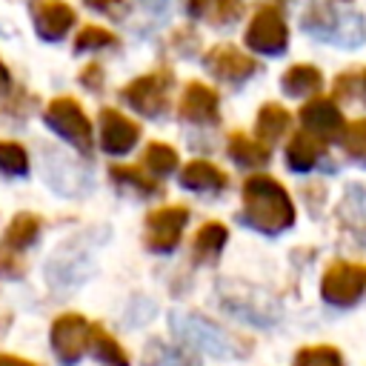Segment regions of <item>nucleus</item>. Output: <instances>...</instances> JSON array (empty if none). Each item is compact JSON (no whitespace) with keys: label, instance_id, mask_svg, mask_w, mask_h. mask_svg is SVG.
Masks as SVG:
<instances>
[{"label":"nucleus","instance_id":"2eb2a0df","mask_svg":"<svg viewBox=\"0 0 366 366\" xmlns=\"http://www.w3.org/2000/svg\"><path fill=\"white\" fill-rule=\"evenodd\" d=\"M209 69L223 80H243V77H249L254 71V63L246 54L223 46V49H214L209 54Z\"/></svg>","mask_w":366,"mask_h":366},{"label":"nucleus","instance_id":"f257e3e1","mask_svg":"<svg viewBox=\"0 0 366 366\" xmlns=\"http://www.w3.org/2000/svg\"><path fill=\"white\" fill-rule=\"evenodd\" d=\"M240 223L263 234H280L295 223V203L289 192L269 174H252L243 183Z\"/></svg>","mask_w":366,"mask_h":366},{"label":"nucleus","instance_id":"f3484780","mask_svg":"<svg viewBox=\"0 0 366 366\" xmlns=\"http://www.w3.org/2000/svg\"><path fill=\"white\" fill-rule=\"evenodd\" d=\"M89 352L103 363V366H129V355L126 349L103 329V326H92L89 335Z\"/></svg>","mask_w":366,"mask_h":366},{"label":"nucleus","instance_id":"20e7f679","mask_svg":"<svg viewBox=\"0 0 366 366\" xmlns=\"http://www.w3.org/2000/svg\"><path fill=\"white\" fill-rule=\"evenodd\" d=\"M366 289V263L335 260L326 266L320 280V295L332 306H352Z\"/></svg>","mask_w":366,"mask_h":366},{"label":"nucleus","instance_id":"a211bd4d","mask_svg":"<svg viewBox=\"0 0 366 366\" xmlns=\"http://www.w3.org/2000/svg\"><path fill=\"white\" fill-rule=\"evenodd\" d=\"M229 154L240 166H260L269 160V146L263 140H252L246 134H232L229 137Z\"/></svg>","mask_w":366,"mask_h":366},{"label":"nucleus","instance_id":"bb28decb","mask_svg":"<svg viewBox=\"0 0 366 366\" xmlns=\"http://www.w3.org/2000/svg\"><path fill=\"white\" fill-rule=\"evenodd\" d=\"M103 43H112V37L100 29H86L80 37H77V49H92V46H103Z\"/></svg>","mask_w":366,"mask_h":366},{"label":"nucleus","instance_id":"4468645a","mask_svg":"<svg viewBox=\"0 0 366 366\" xmlns=\"http://www.w3.org/2000/svg\"><path fill=\"white\" fill-rule=\"evenodd\" d=\"M323 143L326 140L315 137L312 132H297L286 146V163L295 172H309L323 157Z\"/></svg>","mask_w":366,"mask_h":366},{"label":"nucleus","instance_id":"dca6fc26","mask_svg":"<svg viewBox=\"0 0 366 366\" xmlns=\"http://www.w3.org/2000/svg\"><path fill=\"white\" fill-rule=\"evenodd\" d=\"M229 240V229L220 223V220H206L197 234H194V243H192V252H194V260L206 263V260H214L220 254V249L226 246Z\"/></svg>","mask_w":366,"mask_h":366},{"label":"nucleus","instance_id":"5701e85b","mask_svg":"<svg viewBox=\"0 0 366 366\" xmlns=\"http://www.w3.org/2000/svg\"><path fill=\"white\" fill-rule=\"evenodd\" d=\"M143 166L149 172H154L157 177H163L177 166V152L166 143H149L146 152H143Z\"/></svg>","mask_w":366,"mask_h":366},{"label":"nucleus","instance_id":"39448f33","mask_svg":"<svg viewBox=\"0 0 366 366\" xmlns=\"http://www.w3.org/2000/svg\"><path fill=\"white\" fill-rule=\"evenodd\" d=\"M89 335H92V323L77 312H66L51 323V332H49L51 352L63 366H74L89 349Z\"/></svg>","mask_w":366,"mask_h":366},{"label":"nucleus","instance_id":"6e6552de","mask_svg":"<svg viewBox=\"0 0 366 366\" xmlns=\"http://www.w3.org/2000/svg\"><path fill=\"white\" fill-rule=\"evenodd\" d=\"M140 137V126L114 109H103L100 114V146L109 154H126Z\"/></svg>","mask_w":366,"mask_h":366},{"label":"nucleus","instance_id":"9b49d317","mask_svg":"<svg viewBox=\"0 0 366 366\" xmlns=\"http://www.w3.org/2000/svg\"><path fill=\"white\" fill-rule=\"evenodd\" d=\"M180 114L192 123H212L217 120V94L203 83H189L180 100Z\"/></svg>","mask_w":366,"mask_h":366},{"label":"nucleus","instance_id":"a878e982","mask_svg":"<svg viewBox=\"0 0 366 366\" xmlns=\"http://www.w3.org/2000/svg\"><path fill=\"white\" fill-rule=\"evenodd\" d=\"M343 146L352 157H363L366 160V120H357L346 129L343 134Z\"/></svg>","mask_w":366,"mask_h":366},{"label":"nucleus","instance_id":"b1692460","mask_svg":"<svg viewBox=\"0 0 366 366\" xmlns=\"http://www.w3.org/2000/svg\"><path fill=\"white\" fill-rule=\"evenodd\" d=\"M112 177H114L120 186L137 189L140 194H157V192H160V186H157L140 166H112Z\"/></svg>","mask_w":366,"mask_h":366},{"label":"nucleus","instance_id":"393cba45","mask_svg":"<svg viewBox=\"0 0 366 366\" xmlns=\"http://www.w3.org/2000/svg\"><path fill=\"white\" fill-rule=\"evenodd\" d=\"M0 169L6 174H29V154L20 143H9V140H0Z\"/></svg>","mask_w":366,"mask_h":366},{"label":"nucleus","instance_id":"cd10ccee","mask_svg":"<svg viewBox=\"0 0 366 366\" xmlns=\"http://www.w3.org/2000/svg\"><path fill=\"white\" fill-rule=\"evenodd\" d=\"M0 366H40V363L26 360V357H20V355H6V352H0Z\"/></svg>","mask_w":366,"mask_h":366},{"label":"nucleus","instance_id":"6ab92c4d","mask_svg":"<svg viewBox=\"0 0 366 366\" xmlns=\"http://www.w3.org/2000/svg\"><path fill=\"white\" fill-rule=\"evenodd\" d=\"M257 137L266 140V143H274L286 129H289V112L277 103H266L260 112H257Z\"/></svg>","mask_w":366,"mask_h":366},{"label":"nucleus","instance_id":"f8f14e48","mask_svg":"<svg viewBox=\"0 0 366 366\" xmlns=\"http://www.w3.org/2000/svg\"><path fill=\"white\" fill-rule=\"evenodd\" d=\"M249 43L257 49V51H280L283 46H286V29H283V23H280V17L277 14H272V11H263V14H257V20L252 23V29H249Z\"/></svg>","mask_w":366,"mask_h":366},{"label":"nucleus","instance_id":"0eeeda50","mask_svg":"<svg viewBox=\"0 0 366 366\" xmlns=\"http://www.w3.org/2000/svg\"><path fill=\"white\" fill-rule=\"evenodd\" d=\"M189 223V209L186 206H163V209H154L149 217H146V246L154 252V254H166L172 252L180 237H183V229Z\"/></svg>","mask_w":366,"mask_h":366},{"label":"nucleus","instance_id":"7ed1b4c3","mask_svg":"<svg viewBox=\"0 0 366 366\" xmlns=\"http://www.w3.org/2000/svg\"><path fill=\"white\" fill-rule=\"evenodd\" d=\"M43 220L31 212H20L3 232L0 240V280H20L26 274V249L40 237Z\"/></svg>","mask_w":366,"mask_h":366},{"label":"nucleus","instance_id":"4be33fe9","mask_svg":"<svg viewBox=\"0 0 366 366\" xmlns=\"http://www.w3.org/2000/svg\"><path fill=\"white\" fill-rule=\"evenodd\" d=\"M283 89L289 94H312L320 89V71L312 66H295L283 74Z\"/></svg>","mask_w":366,"mask_h":366},{"label":"nucleus","instance_id":"ddd939ff","mask_svg":"<svg viewBox=\"0 0 366 366\" xmlns=\"http://www.w3.org/2000/svg\"><path fill=\"white\" fill-rule=\"evenodd\" d=\"M226 172L217 169L209 160H192L183 166L180 172V183L183 189H194V192H220L226 186Z\"/></svg>","mask_w":366,"mask_h":366},{"label":"nucleus","instance_id":"aec40b11","mask_svg":"<svg viewBox=\"0 0 366 366\" xmlns=\"http://www.w3.org/2000/svg\"><path fill=\"white\" fill-rule=\"evenodd\" d=\"M71 23V11L63 6V3H43L37 9V29L43 31V37H60Z\"/></svg>","mask_w":366,"mask_h":366},{"label":"nucleus","instance_id":"9d476101","mask_svg":"<svg viewBox=\"0 0 366 366\" xmlns=\"http://www.w3.org/2000/svg\"><path fill=\"white\" fill-rule=\"evenodd\" d=\"M166 86H169V80L163 74H149V77L134 80L129 89H123V97L137 112H143L149 117H157L166 109Z\"/></svg>","mask_w":366,"mask_h":366},{"label":"nucleus","instance_id":"1a4fd4ad","mask_svg":"<svg viewBox=\"0 0 366 366\" xmlns=\"http://www.w3.org/2000/svg\"><path fill=\"white\" fill-rule=\"evenodd\" d=\"M300 123L320 140H337L343 132V117L332 100H309L300 109Z\"/></svg>","mask_w":366,"mask_h":366},{"label":"nucleus","instance_id":"f03ea898","mask_svg":"<svg viewBox=\"0 0 366 366\" xmlns=\"http://www.w3.org/2000/svg\"><path fill=\"white\" fill-rule=\"evenodd\" d=\"M169 323H172V332L183 343H192V346H197V349H203L214 357H243V355H249V346H243L246 340L234 337L232 332H226L223 326L212 323L203 315L172 312Z\"/></svg>","mask_w":366,"mask_h":366},{"label":"nucleus","instance_id":"423d86ee","mask_svg":"<svg viewBox=\"0 0 366 366\" xmlns=\"http://www.w3.org/2000/svg\"><path fill=\"white\" fill-rule=\"evenodd\" d=\"M46 123L71 146H77L80 152L92 149V126L89 117L83 114V109L71 100V97H57L49 103L46 109Z\"/></svg>","mask_w":366,"mask_h":366},{"label":"nucleus","instance_id":"412c9836","mask_svg":"<svg viewBox=\"0 0 366 366\" xmlns=\"http://www.w3.org/2000/svg\"><path fill=\"white\" fill-rule=\"evenodd\" d=\"M292 366H346V363H343V355H340L335 346L317 343V346H303V349H297Z\"/></svg>","mask_w":366,"mask_h":366},{"label":"nucleus","instance_id":"c85d7f7f","mask_svg":"<svg viewBox=\"0 0 366 366\" xmlns=\"http://www.w3.org/2000/svg\"><path fill=\"white\" fill-rule=\"evenodd\" d=\"M9 89V71L3 69V63H0V92H6Z\"/></svg>","mask_w":366,"mask_h":366}]
</instances>
